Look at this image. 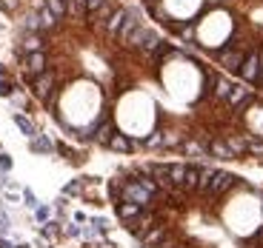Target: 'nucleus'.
Segmentation results:
<instances>
[{
  "label": "nucleus",
  "mask_w": 263,
  "mask_h": 248,
  "mask_svg": "<svg viewBox=\"0 0 263 248\" xmlns=\"http://www.w3.org/2000/svg\"><path fill=\"white\" fill-rule=\"evenodd\" d=\"M120 200L138 202L140 209H155V197H152L149 191H146L143 185L138 183V180H129V183H123V189H120Z\"/></svg>",
  "instance_id": "f257e3e1"
},
{
  "label": "nucleus",
  "mask_w": 263,
  "mask_h": 248,
  "mask_svg": "<svg viewBox=\"0 0 263 248\" xmlns=\"http://www.w3.org/2000/svg\"><path fill=\"white\" fill-rule=\"evenodd\" d=\"M158 222H160V214H158V211H155V209H143V211L138 214V220L126 222V231H129L132 237H138V240H140V237H143L146 231L152 229V225H158Z\"/></svg>",
  "instance_id": "f03ea898"
},
{
  "label": "nucleus",
  "mask_w": 263,
  "mask_h": 248,
  "mask_svg": "<svg viewBox=\"0 0 263 248\" xmlns=\"http://www.w3.org/2000/svg\"><path fill=\"white\" fill-rule=\"evenodd\" d=\"M235 183H237V177H235V174H229V171H215V177H212V183H209V191H206V197L217 200V197H223Z\"/></svg>",
  "instance_id": "7ed1b4c3"
},
{
  "label": "nucleus",
  "mask_w": 263,
  "mask_h": 248,
  "mask_svg": "<svg viewBox=\"0 0 263 248\" xmlns=\"http://www.w3.org/2000/svg\"><path fill=\"white\" fill-rule=\"evenodd\" d=\"M260 66H263L260 52H249L243 57V66H240V77H243L246 83H257V80H260Z\"/></svg>",
  "instance_id": "20e7f679"
},
{
  "label": "nucleus",
  "mask_w": 263,
  "mask_h": 248,
  "mask_svg": "<svg viewBox=\"0 0 263 248\" xmlns=\"http://www.w3.org/2000/svg\"><path fill=\"white\" fill-rule=\"evenodd\" d=\"M166 237H169V225H166V222L160 220L158 225H152V229L146 231L143 237H140V245H143V248H158L160 242L166 240Z\"/></svg>",
  "instance_id": "39448f33"
},
{
  "label": "nucleus",
  "mask_w": 263,
  "mask_h": 248,
  "mask_svg": "<svg viewBox=\"0 0 263 248\" xmlns=\"http://www.w3.org/2000/svg\"><path fill=\"white\" fill-rule=\"evenodd\" d=\"M98 134H95V143H100V146H109V140H112V134H115V126H112V120H109V114H103L100 117V123L98 126H92Z\"/></svg>",
  "instance_id": "423d86ee"
},
{
  "label": "nucleus",
  "mask_w": 263,
  "mask_h": 248,
  "mask_svg": "<svg viewBox=\"0 0 263 248\" xmlns=\"http://www.w3.org/2000/svg\"><path fill=\"white\" fill-rule=\"evenodd\" d=\"M52 86H54V74H52V72L37 74V80H34V94L46 100V97H49V92H52Z\"/></svg>",
  "instance_id": "0eeeda50"
},
{
  "label": "nucleus",
  "mask_w": 263,
  "mask_h": 248,
  "mask_svg": "<svg viewBox=\"0 0 263 248\" xmlns=\"http://www.w3.org/2000/svg\"><path fill=\"white\" fill-rule=\"evenodd\" d=\"M140 211H143V209H140L138 202H129V200H120V202H118V217H120L123 222L138 220V214H140Z\"/></svg>",
  "instance_id": "6e6552de"
},
{
  "label": "nucleus",
  "mask_w": 263,
  "mask_h": 248,
  "mask_svg": "<svg viewBox=\"0 0 263 248\" xmlns=\"http://www.w3.org/2000/svg\"><path fill=\"white\" fill-rule=\"evenodd\" d=\"M217 57H220V63H223L226 69H232V72H240V66H243V54L232 52V49H223Z\"/></svg>",
  "instance_id": "1a4fd4ad"
},
{
  "label": "nucleus",
  "mask_w": 263,
  "mask_h": 248,
  "mask_svg": "<svg viewBox=\"0 0 263 248\" xmlns=\"http://www.w3.org/2000/svg\"><path fill=\"white\" fill-rule=\"evenodd\" d=\"M26 72L29 74H43L46 72V54L43 52H32L26 57Z\"/></svg>",
  "instance_id": "9d476101"
},
{
  "label": "nucleus",
  "mask_w": 263,
  "mask_h": 248,
  "mask_svg": "<svg viewBox=\"0 0 263 248\" xmlns=\"http://www.w3.org/2000/svg\"><path fill=\"white\" fill-rule=\"evenodd\" d=\"M209 154L217 157V160H235V151L229 149L226 140H212V143H209Z\"/></svg>",
  "instance_id": "9b49d317"
},
{
  "label": "nucleus",
  "mask_w": 263,
  "mask_h": 248,
  "mask_svg": "<svg viewBox=\"0 0 263 248\" xmlns=\"http://www.w3.org/2000/svg\"><path fill=\"white\" fill-rule=\"evenodd\" d=\"M112 14H115V9H112V3L106 0L98 12L89 14V20H92V26H103V29H106V23H109V17H112Z\"/></svg>",
  "instance_id": "f8f14e48"
},
{
  "label": "nucleus",
  "mask_w": 263,
  "mask_h": 248,
  "mask_svg": "<svg viewBox=\"0 0 263 248\" xmlns=\"http://www.w3.org/2000/svg\"><path fill=\"white\" fill-rule=\"evenodd\" d=\"M197 180H200V166H186V177H183V191L186 194L197 191Z\"/></svg>",
  "instance_id": "ddd939ff"
},
{
  "label": "nucleus",
  "mask_w": 263,
  "mask_h": 248,
  "mask_svg": "<svg viewBox=\"0 0 263 248\" xmlns=\"http://www.w3.org/2000/svg\"><path fill=\"white\" fill-rule=\"evenodd\" d=\"M123 20H126V9H115V14L109 17V23H106V34H109V37H118Z\"/></svg>",
  "instance_id": "4468645a"
},
{
  "label": "nucleus",
  "mask_w": 263,
  "mask_h": 248,
  "mask_svg": "<svg viewBox=\"0 0 263 248\" xmlns=\"http://www.w3.org/2000/svg\"><path fill=\"white\" fill-rule=\"evenodd\" d=\"M29 149L34 151V154H49V151L54 149L52 140L46 137V134H37V137H32V143H29Z\"/></svg>",
  "instance_id": "2eb2a0df"
},
{
  "label": "nucleus",
  "mask_w": 263,
  "mask_h": 248,
  "mask_svg": "<svg viewBox=\"0 0 263 248\" xmlns=\"http://www.w3.org/2000/svg\"><path fill=\"white\" fill-rule=\"evenodd\" d=\"M109 149H112V151H120V154H126V151H132V140L126 137V134H118V131H115L112 140H109Z\"/></svg>",
  "instance_id": "dca6fc26"
},
{
  "label": "nucleus",
  "mask_w": 263,
  "mask_h": 248,
  "mask_svg": "<svg viewBox=\"0 0 263 248\" xmlns=\"http://www.w3.org/2000/svg\"><path fill=\"white\" fill-rule=\"evenodd\" d=\"M14 126H17L26 137H37V129H34V123L29 117H23V114H14Z\"/></svg>",
  "instance_id": "f3484780"
},
{
  "label": "nucleus",
  "mask_w": 263,
  "mask_h": 248,
  "mask_svg": "<svg viewBox=\"0 0 263 248\" xmlns=\"http://www.w3.org/2000/svg\"><path fill=\"white\" fill-rule=\"evenodd\" d=\"M217 169H206V166H200V180H197V191L200 194H206L209 191V183H212V177H215Z\"/></svg>",
  "instance_id": "a211bd4d"
},
{
  "label": "nucleus",
  "mask_w": 263,
  "mask_h": 248,
  "mask_svg": "<svg viewBox=\"0 0 263 248\" xmlns=\"http://www.w3.org/2000/svg\"><path fill=\"white\" fill-rule=\"evenodd\" d=\"M183 177H186V166H183V163L169 166V180H172V185H180V189H183Z\"/></svg>",
  "instance_id": "6ab92c4d"
},
{
  "label": "nucleus",
  "mask_w": 263,
  "mask_h": 248,
  "mask_svg": "<svg viewBox=\"0 0 263 248\" xmlns=\"http://www.w3.org/2000/svg\"><path fill=\"white\" fill-rule=\"evenodd\" d=\"M46 9H49V12H52L58 20L63 17L66 12H69V6H66V0H46Z\"/></svg>",
  "instance_id": "aec40b11"
},
{
  "label": "nucleus",
  "mask_w": 263,
  "mask_h": 248,
  "mask_svg": "<svg viewBox=\"0 0 263 248\" xmlns=\"http://www.w3.org/2000/svg\"><path fill=\"white\" fill-rule=\"evenodd\" d=\"M232 89H235V83H229V80H220V77H217L215 97H217V100H226V97H229V92H232Z\"/></svg>",
  "instance_id": "412c9836"
},
{
  "label": "nucleus",
  "mask_w": 263,
  "mask_h": 248,
  "mask_svg": "<svg viewBox=\"0 0 263 248\" xmlns=\"http://www.w3.org/2000/svg\"><path fill=\"white\" fill-rule=\"evenodd\" d=\"M37 20H40V29H52V26H54V23H58V17H54V14H52V12H49V9H46V6L40 9V14H37Z\"/></svg>",
  "instance_id": "4be33fe9"
},
{
  "label": "nucleus",
  "mask_w": 263,
  "mask_h": 248,
  "mask_svg": "<svg viewBox=\"0 0 263 248\" xmlns=\"http://www.w3.org/2000/svg\"><path fill=\"white\" fill-rule=\"evenodd\" d=\"M163 134H166V131H152L149 137L143 140V146H146V149H160V146H163Z\"/></svg>",
  "instance_id": "5701e85b"
},
{
  "label": "nucleus",
  "mask_w": 263,
  "mask_h": 248,
  "mask_svg": "<svg viewBox=\"0 0 263 248\" xmlns=\"http://www.w3.org/2000/svg\"><path fill=\"white\" fill-rule=\"evenodd\" d=\"M40 43H43V40H40L37 34H26V40H23V49H26L29 54H32V52H40Z\"/></svg>",
  "instance_id": "b1692460"
},
{
  "label": "nucleus",
  "mask_w": 263,
  "mask_h": 248,
  "mask_svg": "<svg viewBox=\"0 0 263 248\" xmlns=\"http://www.w3.org/2000/svg\"><path fill=\"white\" fill-rule=\"evenodd\" d=\"M246 151L255 157H263V140H255V137H246Z\"/></svg>",
  "instance_id": "393cba45"
},
{
  "label": "nucleus",
  "mask_w": 263,
  "mask_h": 248,
  "mask_svg": "<svg viewBox=\"0 0 263 248\" xmlns=\"http://www.w3.org/2000/svg\"><path fill=\"white\" fill-rule=\"evenodd\" d=\"M226 143H229V149H232V151H235V157L246 151V137H229Z\"/></svg>",
  "instance_id": "a878e982"
},
{
  "label": "nucleus",
  "mask_w": 263,
  "mask_h": 248,
  "mask_svg": "<svg viewBox=\"0 0 263 248\" xmlns=\"http://www.w3.org/2000/svg\"><path fill=\"white\" fill-rule=\"evenodd\" d=\"M40 234L43 237H58L60 234V222H54V220H49L43 229H40Z\"/></svg>",
  "instance_id": "bb28decb"
},
{
  "label": "nucleus",
  "mask_w": 263,
  "mask_h": 248,
  "mask_svg": "<svg viewBox=\"0 0 263 248\" xmlns=\"http://www.w3.org/2000/svg\"><path fill=\"white\" fill-rule=\"evenodd\" d=\"M23 200H26V205L29 209H37L40 202H37V197H34V191L32 189H23Z\"/></svg>",
  "instance_id": "cd10ccee"
},
{
  "label": "nucleus",
  "mask_w": 263,
  "mask_h": 248,
  "mask_svg": "<svg viewBox=\"0 0 263 248\" xmlns=\"http://www.w3.org/2000/svg\"><path fill=\"white\" fill-rule=\"evenodd\" d=\"M69 12H72V14H83L86 12V0H69Z\"/></svg>",
  "instance_id": "c85d7f7f"
},
{
  "label": "nucleus",
  "mask_w": 263,
  "mask_h": 248,
  "mask_svg": "<svg viewBox=\"0 0 263 248\" xmlns=\"http://www.w3.org/2000/svg\"><path fill=\"white\" fill-rule=\"evenodd\" d=\"M183 151L186 154H206L209 149H203V146H197V143H183Z\"/></svg>",
  "instance_id": "c756f323"
},
{
  "label": "nucleus",
  "mask_w": 263,
  "mask_h": 248,
  "mask_svg": "<svg viewBox=\"0 0 263 248\" xmlns=\"http://www.w3.org/2000/svg\"><path fill=\"white\" fill-rule=\"evenodd\" d=\"M103 3H106V0H86V12H89V14L98 12V9L103 6Z\"/></svg>",
  "instance_id": "7c9ffc66"
},
{
  "label": "nucleus",
  "mask_w": 263,
  "mask_h": 248,
  "mask_svg": "<svg viewBox=\"0 0 263 248\" xmlns=\"http://www.w3.org/2000/svg\"><path fill=\"white\" fill-rule=\"evenodd\" d=\"M158 248H183V245H180V242L178 240H175V237H166V240L163 242H160V245Z\"/></svg>",
  "instance_id": "2f4dec72"
},
{
  "label": "nucleus",
  "mask_w": 263,
  "mask_h": 248,
  "mask_svg": "<svg viewBox=\"0 0 263 248\" xmlns=\"http://www.w3.org/2000/svg\"><path fill=\"white\" fill-rule=\"evenodd\" d=\"M26 29H29V32H37V29H40V20H37V14H32V17L26 20Z\"/></svg>",
  "instance_id": "473e14b6"
},
{
  "label": "nucleus",
  "mask_w": 263,
  "mask_h": 248,
  "mask_svg": "<svg viewBox=\"0 0 263 248\" xmlns=\"http://www.w3.org/2000/svg\"><path fill=\"white\" fill-rule=\"evenodd\" d=\"M12 94V83L9 80H0V97H9Z\"/></svg>",
  "instance_id": "72a5a7b5"
},
{
  "label": "nucleus",
  "mask_w": 263,
  "mask_h": 248,
  "mask_svg": "<svg viewBox=\"0 0 263 248\" xmlns=\"http://www.w3.org/2000/svg\"><path fill=\"white\" fill-rule=\"evenodd\" d=\"M34 214H37V220H43V222L49 220V209H46V205H37V209H34Z\"/></svg>",
  "instance_id": "f704fd0d"
},
{
  "label": "nucleus",
  "mask_w": 263,
  "mask_h": 248,
  "mask_svg": "<svg viewBox=\"0 0 263 248\" xmlns=\"http://www.w3.org/2000/svg\"><path fill=\"white\" fill-rule=\"evenodd\" d=\"M0 169H3V171L12 169V157H9V154H0Z\"/></svg>",
  "instance_id": "c9c22d12"
},
{
  "label": "nucleus",
  "mask_w": 263,
  "mask_h": 248,
  "mask_svg": "<svg viewBox=\"0 0 263 248\" xmlns=\"http://www.w3.org/2000/svg\"><path fill=\"white\" fill-rule=\"evenodd\" d=\"M80 189H83V185H80V183H69V185H66V194H80Z\"/></svg>",
  "instance_id": "e433bc0d"
},
{
  "label": "nucleus",
  "mask_w": 263,
  "mask_h": 248,
  "mask_svg": "<svg viewBox=\"0 0 263 248\" xmlns=\"http://www.w3.org/2000/svg\"><path fill=\"white\" fill-rule=\"evenodd\" d=\"M66 234H69V237H80V234H83V231H80L78 225H69V229H66Z\"/></svg>",
  "instance_id": "4c0bfd02"
},
{
  "label": "nucleus",
  "mask_w": 263,
  "mask_h": 248,
  "mask_svg": "<svg viewBox=\"0 0 263 248\" xmlns=\"http://www.w3.org/2000/svg\"><path fill=\"white\" fill-rule=\"evenodd\" d=\"M0 3H3V9H6V12H12V9H14V3H17V0H0Z\"/></svg>",
  "instance_id": "58836bf2"
},
{
  "label": "nucleus",
  "mask_w": 263,
  "mask_h": 248,
  "mask_svg": "<svg viewBox=\"0 0 263 248\" xmlns=\"http://www.w3.org/2000/svg\"><path fill=\"white\" fill-rule=\"evenodd\" d=\"M0 248H14V245H12V242H9V240H6V237H0Z\"/></svg>",
  "instance_id": "ea45409f"
},
{
  "label": "nucleus",
  "mask_w": 263,
  "mask_h": 248,
  "mask_svg": "<svg viewBox=\"0 0 263 248\" xmlns=\"http://www.w3.org/2000/svg\"><path fill=\"white\" fill-rule=\"evenodd\" d=\"M260 214H263V200H260Z\"/></svg>",
  "instance_id": "a19ab883"
},
{
  "label": "nucleus",
  "mask_w": 263,
  "mask_h": 248,
  "mask_svg": "<svg viewBox=\"0 0 263 248\" xmlns=\"http://www.w3.org/2000/svg\"><path fill=\"white\" fill-rule=\"evenodd\" d=\"M14 248H29V245H14Z\"/></svg>",
  "instance_id": "79ce46f5"
},
{
  "label": "nucleus",
  "mask_w": 263,
  "mask_h": 248,
  "mask_svg": "<svg viewBox=\"0 0 263 248\" xmlns=\"http://www.w3.org/2000/svg\"><path fill=\"white\" fill-rule=\"evenodd\" d=\"M66 6H69V0H66Z\"/></svg>",
  "instance_id": "37998d69"
},
{
  "label": "nucleus",
  "mask_w": 263,
  "mask_h": 248,
  "mask_svg": "<svg viewBox=\"0 0 263 248\" xmlns=\"http://www.w3.org/2000/svg\"><path fill=\"white\" fill-rule=\"evenodd\" d=\"M0 74H3V69H0Z\"/></svg>",
  "instance_id": "c03bdc74"
}]
</instances>
